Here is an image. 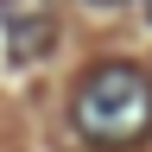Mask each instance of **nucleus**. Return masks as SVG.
<instances>
[{"label": "nucleus", "instance_id": "obj_2", "mask_svg": "<svg viewBox=\"0 0 152 152\" xmlns=\"http://www.w3.org/2000/svg\"><path fill=\"white\" fill-rule=\"evenodd\" d=\"M0 26H7V51L19 64H38L57 45V7L51 0H0Z\"/></svg>", "mask_w": 152, "mask_h": 152}, {"label": "nucleus", "instance_id": "obj_3", "mask_svg": "<svg viewBox=\"0 0 152 152\" xmlns=\"http://www.w3.org/2000/svg\"><path fill=\"white\" fill-rule=\"evenodd\" d=\"M146 19H152V0H146Z\"/></svg>", "mask_w": 152, "mask_h": 152}, {"label": "nucleus", "instance_id": "obj_1", "mask_svg": "<svg viewBox=\"0 0 152 152\" xmlns=\"http://www.w3.org/2000/svg\"><path fill=\"white\" fill-rule=\"evenodd\" d=\"M70 121L89 146H133L152 133V83L133 64H95L70 95Z\"/></svg>", "mask_w": 152, "mask_h": 152}]
</instances>
